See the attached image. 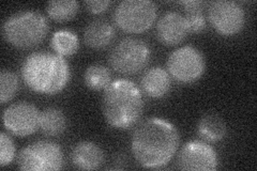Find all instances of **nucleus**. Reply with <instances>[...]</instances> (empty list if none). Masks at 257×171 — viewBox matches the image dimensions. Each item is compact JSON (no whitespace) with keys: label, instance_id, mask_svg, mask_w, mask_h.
I'll return each mask as SVG.
<instances>
[{"label":"nucleus","instance_id":"obj_1","mask_svg":"<svg viewBox=\"0 0 257 171\" xmlns=\"http://www.w3.org/2000/svg\"><path fill=\"white\" fill-rule=\"evenodd\" d=\"M180 134L166 119H145L134 129L131 138L133 156L144 168L159 169L166 166L179 149Z\"/></svg>","mask_w":257,"mask_h":171},{"label":"nucleus","instance_id":"obj_2","mask_svg":"<svg viewBox=\"0 0 257 171\" xmlns=\"http://www.w3.org/2000/svg\"><path fill=\"white\" fill-rule=\"evenodd\" d=\"M21 74L30 90L55 95L67 88L71 79V69L64 57L43 51L31 53L24 59Z\"/></svg>","mask_w":257,"mask_h":171},{"label":"nucleus","instance_id":"obj_3","mask_svg":"<svg viewBox=\"0 0 257 171\" xmlns=\"http://www.w3.org/2000/svg\"><path fill=\"white\" fill-rule=\"evenodd\" d=\"M144 96L142 89L132 80H112L102 96V112L107 123L118 129L134 126L143 116Z\"/></svg>","mask_w":257,"mask_h":171},{"label":"nucleus","instance_id":"obj_4","mask_svg":"<svg viewBox=\"0 0 257 171\" xmlns=\"http://www.w3.org/2000/svg\"><path fill=\"white\" fill-rule=\"evenodd\" d=\"M2 32L4 39L13 47L29 50L43 42L48 34V22L38 11H20L6 19Z\"/></svg>","mask_w":257,"mask_h":171},{"label":"nucleus","instance_id":"obj_5","mask_svg":"<svg viewBox=\"0 0 257 171\" xmlns=\"http://www.w3.org/2000/svg\"><path fill=\"white\" fill-rule=\"evenodd\" d=\"M151 50L146 41L124 38L112 47L108 56L110 68L122 75H134L147 67Z\"/></svg>","mask_w":257,"mask_h":171},{"label":"nucleus","instance_id":"obj_6","mask_svg":"<svg viewBox=\"0 0 257 171\" xmlns=\"http://www.w3.org/2000/svg\"><path fill=\"white\" fill-rule=\"evenodd\" d=\"M158 7L150 0H123L114 12L116 25L127 34H142L154 25Z\"/></svg>","mask_w":257,"mask_h":171},{"label":"nucleus","instance_id":"obj_7","mask_svg":"<svg viewBox=\"0 0 257 171\" xmlns=\"http://www.w3.org/2000/svg\"><path fill=\"white\" fill-rule=\"evenodd\" d=\"M66 159L60 145L50 140H38L23 148L19 154L18 165L21 170L48 171L60 170Z\"/></svg>","mask_w":257,"mask_h":171},{"label":"nucleus","instance_id":"obj_8","mask_svg":"<svg viewBox=\"0 0 257 171\" xmlns=\"http://www.w3.org/2000/svg\"><path fill=\"white\" fill-rule=\"evenodd\" d=\"M168 74L181 84H193L205 74L206 59L198 48L184 45L168 56L166 61Z\"/></svg>","mask_w":257,"mask_h":171},{"label":"nucleus","instance_id":"obj_9","mask_svg":"<svg viewBox=\"0 0 257 171\" xmlns=\"http://www.w3.org/2000/svg\"><path fill=\"white\" fill-rule=\"evenodd\" d=\"M208 20L219 35L232 37L243 29L245 12L243 7L236 2L216 0L209 5Z\"/></svg>","mask_w":257,"mask_h":171},{"label":"nucleus","instance_id":"obj_10","mask_svg":"<svg viewBox=\"0 0 257 171\" xmlns=\"http://www.w3.org/2000/svg\"><path fill=\"white\" fill-rule=\"evenodd\" d=\"M41 111L28 102L11 104L3 113V123L7 131L18 137H27L39 129Z\"/></svg>","mask_w":257,"mask_h":171},{"label":"nucleus","instance_id":"obj_11","mask_svg":"<svg viewBox=\"0 0 257 171\" xmlns=\"http://www.w3.org/2000/svg\"><path fill=\"white\" fill-rule=\"evenodd\" d=\"M177 164L182 170L213 171L219 167V156L210 144L192 140L181 148Z\"/></svg>","mask_w":257,"mask_h":171},{"label":"nucleus","instance_id":"obj_12","mask_svg":"<svg viewBox=\"0 0 257 171\" xmlns=\"http://www.w3.org/2000/svg\"><path fill=\"white\" fill-rule=\"evenodd\" d=\"M156 31L160 42L167 46L178 45L190 34L186 19L177 11H167L161 16Z\"/></svg>","mask_w":257,"mask_h":171},{"label":"nucleus","instance_id":"obj_13","mask_svg":"<svg viewBox=\"0 0 257 171\" xmlns=\"http://www.w3.org/2000/svg\"><path fill=\"white\" fill-rule=\"evenodd\" d=\"M71 161L77 169H99L104 162V152L92 141H79L71 151Z\"/></svg>","mask_w":257,"mask_h":171},{"label":"nucleus","instance_id":"obj_14","mask_svg":"<svg viewBox=\"0 0 257 171\" xmlns=\"http://www.w3.org/2000/svg\"><path fill=\"white\" fill-rule=\"evenodd\" d=\"M142 91L152 99H162L171 91L172 80L168 72L161 68L154 67L145 72L141 79Z\"/></svg>","mask_w":257,"mask_h":171},{"label":"nucleus","instance_id":"obj_15","mask_svg":"<svg viewBox=\"0 0 257 171\" xmlns=\"http://www.w3.org/2000/svg\"><path fill=\"white\" fill-rule=\"evenodd\" d=\"M116 30L112 24L106 20L98 19L90 22L84 30V41L92 50H103L115 39Z\"/></svg>","mask_w":257,"mask_h":171},{"label":"nucleus","instance_id":"obj_16","mask_svg":"<svg viewBox=\"0 0 257 171\" xmlns=\"http://www.w3.org/2000/svg\"><path fill=\"white\" fill-rule=\"evenodd\" d=\"M197 133L208 142H218L226 136L227 127L219 115L206 113L198 121Z\"/></svg>","mask_w":257,"mask_h":171},{"label":"nucleus","instance_id":"obj_17","mask_svg":"<svg viewBox=\"0 0 257 171\" xmlns=\"http://www.w3.org/2000/svg\"><path fill=\"white\" fill-rule=\"evenodd\" d=\"M67 125V117L61 109L57 107H48L41 111L39 129L45 136H59L66 131Z\"/></svg>","mask_w":257,"mask_h":171},{"label":"nucleus","instance_id":"obj_18","mask_svg":"<svg viewBox=\"0 0 257 171\" xmlns=\"http://www.w3.org/2000/svg\"><path fill=\"white\" fill-rule=\"evenodd\" d=\"M53 51L62 57L73 56L79 50V40L75 32L62 29L56 31L51 39Z\"/></svg>","mask_w":257,"mask_h":171},{"label":"nucleus","instance_id":"obj_19","mask_svg":"<svg viewBox=\"0 0 257 171\" xmlns=\"http://www.w3.org/2000/svg\"><path fill=\"white\" fill-rule=\"evenodd\" d=\"M184 7V19L187 21L189 31L192 34H199L206 28V16L204 14L205 3L200 0H187L181 2Z\"/></svg>","mask_w":257,"mask_h":171},{"label":"nucleus","instance_id":"obj_20","mask_svg":"<svg viewBox=\"0 0 257 171\" xmlns=\"http://www.w3.org/2000/svg\"><path fill=\"white\" fill-rule=\"evenodd\" d=\"M84 84L93 91L105 90L111 83L110 71L102 64H91L84 72Z\"/></svg>","mask_w":257,"mask_h":171},{"label":"nucleus","instance_id":"obj_21","mask_svg":"<svg viewBox=\"0 0 257 171\" xmlns=\"http://www.w3.org/2000/svg\"><path fill=\"white\" fill-rule=\"evenodd\" d=\"M79 5L75 0H54L47 3L46 12L56 22H69L75 18Z\"/></svg>","mask_w":257,"mask_h":171},{"label":"nucleus","instance_id":"obj_22","mask_svg":"<svg viewBox=\"0 0 257 171\" xmlns=\"http://www.w3.org/2000/svg\"><path fill=\"white\" fill-rule=\"evenodd\" d=\"M20 89V80L18 75L10 70L0 72V102L6 104L11 101Z\"/></svg>","mask_w":257,"mask_h":171},{"label":"nucleus","instance_id":"obj_23","mask_svg":"<svg viewBox=\"0 0 257 171\" xmlns=\"http://www.w3.org/2000/svg\"><path fill=\"white\" fill-rule=\"evenodd\" d=\"M15 157V144L7 133L0 134V166H9Z\"/></svg>","mask_w":257,"mask_h":171},{"label":"nucleus","instance_id":"obj_24","mask_svg":"<svg viewBox=\"0 0 257 171\" xmlns=\"http://www.w3.org/2000/svg\"><path fill=\"white\" fill-rule=\"evenodd\" d=\"M110 4L109 0H88L85 2V7L92 14H101L108 9Z\"/></svg>","mask_w":257,"mask_h":171}]
</instances>
